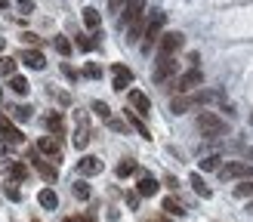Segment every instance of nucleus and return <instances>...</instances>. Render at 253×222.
<instances>
[{
  "mask_svg": "<svg viewBox=\"0 0 253 222\" xmlns=\"http://www.w3.org/2000/svg\"><path fill=\"white\" fill-rule=\"evenodd\" d=\"M71 142H74V148H86V145H90V127H86L84 117H78V127H74Z\"/></svg>",
  "mask_w": 253,
  "mask_h": 222,
  "instance_id": "obj_17",
  "label": "nucleus"
},
{
  "mask_svg": "<svg viewBox=\"0 0 253 222\" xmlns=\"http://www.w3.org/2000/svg\"><path fill=\"white\" fill-rule=\"evenodd\" d=\"M105 123H108V130H115V133H126V130H130V123H126V120H115V117H111Z\"/></svg>",
  "mask_w": 253,
  "mask_h": 222,
  "instance_id": "obj_34",
  "label": "nucleus"
},
{
  "mask_svg": "<svg viewBox=\"0 0 253 222\" xmlns=\"http://www.w3.org/2000/svg\"><path fill=\"white\" fill-rule=\"evenodd\" d=\"M9 90L16 93V96H28V90H31V86H28V80H25V77H19V74H12V77H9Z\"/></svg>",
  "mask_w": 253,
  "mask_h": 222,
  "instance_id": "obj_24",
  "label": "nucleus"
},
{
  "mask_svg": "<svg viewBox=\"0 0 253 222\" xmlns=\"http://www.w3.org/2000/svg\"><path fill=\"white\" fill-rule=\"evenodd\" d=\"M6 197L9 201H22V191L16 188V185H6Z\"/></svg>",
  "mask_w": 253,
  "mask_h": 222,
  "instance_id": "obj_38",
  "label": "nucleus"
},
{
  "mask_svg": "<svg viewBox=\"0 0 253 222\" xmlns=\"http://www.w3.org/2000/svg\"><path fill=\"white\" fill-rule=\"evenodd\" d=\"M81 222H96V219H93V216H86V219H81Z\"/></svg>",
  "mask_w": 253,
  "mask_h": 222,
  "instance_id": "obj_45",
  "label": "nucleus"
},
{
  "mask_svg": "<svg viewBox=\"0 0 253 222\" xmlns=\"http://www.w3.org/2000/svg\"><path fill=\"white\" fill-rule=\"evenodd\" d=\"M192 188H195L201 197H210V194H213V191H210V185L201 179V173H192Z\"/></svg>",
  "mask_w": 253,
  "mask_h": 222,
  "instance_id": "obj_26",
  "label": "nucleus"
},
{
  "mask_svg": "<svg viewBox=\"0 0 253 222\" xmlns=\"http://www.w3.org/2000/svg\"><path fill=\"white\" fill-rule=\"evenodd\" d=\"M3 170H6V176L12 182H25V179H28V164H22V160H6Z\"/></svg>",
  "mask_w": 253,
  "mask_h": 222,
  "instance_id": "obj_12",
  "label": "nucleus"
},
{
  "mask_svg": "<svg viewBox=\"0 0 253 222\" xmlns=\"http://www.w3.org/2000/svg\"><path fill=\"white\" fill-rule=\"evenodd\" d=\"M0 53H3V37H0Z\"/></svg>",
  "mask_w": 253,
  "mask_h": 222,
  "instance_id": "obj_46",
  "label": "nucleus"
},
{
  "mask_svg": "<svg viewBox=\"0 0 253 222\" xmlns=\"http://www.w3.org/2000/svg\"><path fill=\"white\" fill-rule=\"evenodd\" d=\"M126 204H130V207H136V204H139V191H133V194H126Z\"/></svg>",
  "mask_w": 253,
  "mask_h": 222,
  "instance_id": "obj_42",
  "label": "nucleus"
},
{
  "mask_svg": "<svg viewBox=\"0 0 253 222\" xmlns=\"http://www.w3.org/2000/svg\"><path fill=\"white\" fill-rule=\"evenodd\" d=\"M250 157H253V148H250Z\"/></svg>",
  "mask_w": 253,
  "mask_h": 222,
  "instance_id": "obj_48",
  "label": "nucleus"
},
{
  "mask_svg": "<svg viewBox=\"0 0 253 222\" xmlns=\"http://www.w3.org/2000/svg\"><path fill=\"white\" fill-rule=\"evenodd\" d=\"M9 117L19 120V123H22V120H31V108H28V105H12V108H9Z\"/></svg>",
  "mask_w": 253,
  "mask_h": 222,
  "instance_id": "obj_27",
  "label": "nucleus"
},
{
  "mask_svg": "<svg viewBox=\"0 0 253 222\" xmlns=\"http://www.w3.org/2000/svg\"><path fill=\"white\" fill-rule=\"evenodd\" d=\"M56 49H59V56H71V40H68V37H56Z\"/></svg>",
  "mask_w": 253,
  "mask_h": 222,
  "instance_id": "obj_32",
  "label": "nucleus"
},
{
  "mask_svg": "<svg viewBox=\"0 0 253 222\" xmlns=\"http://www.w3.org/2000/svg\"><path fill=\"white\" fill-rule=\"evenodd\" d=\"M145 12V3L142 0H126V6H124V19H121V25H130V22H136L139 16Z\"/></svg>",
  "mask_w": 253,
  "mask_h": 222,
  "instance_id": "obj_16",
  "label": "nucleus"
},
{
  "mask_svg": "<svg viewBox=\"0 0 253 222\" xmlns=\"http://www.w3.org/2000/svg\"><path fill=\"white\" fill-rule=\"evenodd\" d=\"M62 71H65V77H68V80H78V71H74L71 65H62Z\"/></svg>",
  "mask_w": 253,
  "mask_h": 222,
  "instance_id": "obj_40",
  "label": "nucleus"
},
{
  "mask_svg": "<svg viewBox=\"0 0 253 222\" xmlns=\"http://www.w3.org/2000/svg\"><path fill=\"white\" fill-rule=\"evenodd\" d=\"M235 194H238V197H253V179H244V182L235 188Z\"/></svg>",
  "mask_w": 253,
  "mask_h": 222,
  "instance_id": "obj_31",
  "label": "nucleus"
},
{
  "mask_svg": "<svg viewBox=\"0 0 253 222\" xmlns=\"http://www.w3.org/2000/svg\"><path fill=\"white\" fill-rule=\"evenodd\" d=\"M126 99H130V105L139 111V114H151V99L145 93H139V90H130L126 93Z\"/></svg>",
  "mask_w": 253,
  "mask_h": 222,
  "instance_id": "obj_15",
  "label": "nucleus"
},
{
  "mask_svg": "<svg viewBox=\"0 0 253 222\" xmlns=\"http://www.w3.org/2000/svg\"><path fill=\"white\" fill-rule=\"evenodd\" d=\"M250 123H253V117H250Z\"/></svg>",
  "mask_w": 253,
  "mask_h": 222,
  "instance_id": "obj_51",
  "label": "nucleus"
},
{
  "mask_svg": "<svg viewBox=\"0 0 253 222\" xmlns=\"http://www.w3.org/2000/svg\"><path fill=\"white\" fill-rule=\"evenodd\" d=\"M133 173H136V160H121V164H118V176L121 179L133 176Z\"/></svg>",
  "mask_w": 253,
  "mask_h": 222,
  "instance_id": "obj_30",
  "label": "nucleus"
},
{
  "mask_svg": "<svg viewBox=\"0 0 253 222\" xmlns=\"http://www.w3.org/2000/svg\"><path fill=\"white\" fill-rule=\"evenodd\" d=\"M37 151H41V154H49V157H59V154H62L59 136H43V139L37 142Z\"/></svg>",
  "mask_w": 253,
  "mask_h": 222,
  "instance_id": "obj_13",
  "label": "nucleus"
},
{
  "mask_svg": "<svg viewBox=\"0 0 253 222\" xmlns=\"http://www.w3.org/2000/svg\"><path fill=\"white\" fill-rule=\"evenodd\" d=\"M124 3H126V0H108V9H111V12H121Z\"/></svg>",
  "mask_w": 253,
  "mask_h": 222,
  "instance_id": "obj_39",
  "label": "nucleus"
},
{
  "mask_svg": "<svg viewBox=\"0 0 253 222\" xmlns=\"http://www.w3.org/2000/svg\"><path fill=\"white\" fill-rule=\"evenodd\" d=\"M37 201H41V207H46V210H56V207H59V194H56L53 188H41Z\"/></svg>",
  "mask_w": 253,
  "mask_h": 222,
  "instance_id": "obj_20",
  "label": "nucleus"
},
{
  "mask_svg": "<svg viewBox=\"0 0 253 222\" xmlns=\"http://www.w3.org/2000/svg\"><path fill=\"white\" fill-rule=\"evenodd\" d=\"M142 31H145V22H142V16H139L136 22H130V25H126V43H136Z\"/></svg>",
  "mask_w": 253,
  "mask_h": 222,
  "instance_id": "obj_22",
  "label": "nucleus"
},
{
  "mask_svg": "<svg viewBox=\"0 0 253 222\" xmlns=\"http://www.w3.org/2000/svg\"><path fill=\"white\" fill-rule=\"evenodd\" d=\"M164 22H167V12H151V19L145 22V43H142V49H151L158 40H161V28H164Z\"/></svg>",
  "mask_w": 253,
  "mask_h": 222,
  "instance_id": "obj_3",
  "label": "nucleus"
},
{
  "mask_svg": "<svg viewBox=\"0 0 253 222\" xmlns=\"http://www.w3.org/2000/svg\"><path fill=\"white\" fill-rule=\"evenodd\" d=\"M78 46H81V49H86V53H90V49L96 46V40H93L90 34H81V37H78Z\"/></svg>",
  "mask_w": 253,
  "mask_h": 222,
  "instance_id": "obj_36",
  "label": "nucleus"
},
{
  "mask_svg": "<svg viewBox=\"0 0 253 222\" xmlns=\"http://www.w3.org/2000/svg\"><path fill=\"white\" fill-rule=\"evenodd\" d=\"M22 62H25L31 71H41V68L46 65V59H43L41 49H28V46H25V53H22Z\"/></svg>",
  "mask_w": 253,
  "mask_h": 222,
  "instance_id": "obj_18",
  "label": "nucleus"
},
{
  "mask_svg": "<svg viewBox=\"0 0 253 222\" xmlns=\"http://www.w3.org/2000/svg\"><path fill=\"white\" fill-rule=\"evenodd\" d=\"M31 222H41V219H31Z\"/></svg>",
  "mask_w": 253,
  "mask_h": 222,
  "instance_id": "obj_49",
  "label": "nucleus"
},
{
  "mask_svg": "<svg viewBox=\"0 0 253 222\" xmlns=\"http://www.w3.org/2000/svg\"><path fill=\"white\" fill-rule=\"evenodd\" d=\"M185 43V37L179 31H167V34H161V40H158V49H161V56H173L176 49H179Z\"/></svg>",
  "mask_w": 253,
  "mask_h": 222,
  "instance_id": "obj_7",
  "label": "nucleus"
},
{
  "mask_svg": "<svg viewBox=\"0 0 253 222\" xmlns=\"http://www.w3.org/2000/svg\"><path fill=\"white\" fill-rule=\"evenodd\" d=\"M136 191H139V197H155L161 191V182L155 176H142V179L136 182Z\"/></svg>",
  "mask_w": 253,
  "mask_h": 222,
  "instance_id": "obj_14",
  "label": "nucleus"
},
{
  "mask_svg": "<svg viewBox=\"0 0 253 222\" xmlns=\"http://www.w3.org/2000/svg\"><path fill=\"white\" fill-rule=\"evenodd\" d=\"M84 25H86L90 31H96L99 25H102V16H99L96 6H86V9H84Z\"/></svg>",
  "mask_w": 253,
  "mask_h": 222,
  "instance_id": "obj_21",
  "label": "nucleus"
},
{
  "mask_svg": "<svg viewBox=\"0 0 253 222\" xmlns=\"http://www.w3.org/2000/svg\"><path fill=\"white\" fill-rule=\"evenodd\" d=\"M173 74H176V62H173V56H161L155 74H151V77H155V83H167Z\"/></svg>",
  "mask_w": 253,
  "mask_h": 222,
  "instance_id": "obj_10",
  "label": "nucleus"
},
{
  "mask_svg": "<svg viewBox=\"0 0 253 222\" xmlns=\"http://www.w3.org/2000/svg\"><path fill=\"white\" fill-rule=\"evenodd\" d=\"M25 160H31V167L41 173V176L46 179V182H56L59 179V170H56V164H49V160H43L41 157V151H28L25 154Z\"/></svg>",
  "mask_w": 253,
  "mask_h": 222,
  "instance_id": "obj_5",
  "label": "nucleus"
},
{
  "mask_svg": "<svg viewBox=\"0 0 253 222\" xmlns=\"http://www.w3.org/2000/svg\"><path fill=\"white\" fill-rule=\"evenodd\" d=\"M22 3H28V0H22Z\"/></svg>",
  "mask_w": 253,
  "mask_h": 222,
  "instance_id": "obj_50",
  "label": "nucleus"
},
{
  "mask_svg": "<svg viewBox=\"0 0 253 222\" xmlns=\"http://www.w3.org/2000/svg\"><path fill=\"white\" fill-rule=\"evenodd\" d=\"M93 111H96V117H102V120H111V108L105 102H93Z\"/></svg>",
  "mask_w": 253,
  "mask_h": 222,
  "instance_id": "obj_33",
  "label": "nucleus"
},
{
  "mask_svg": "<svg viewBox=\"0 0 253 222\" xmlns=\"http://www.w3.org/2000/svg\"><path fill=\"white\" fill-rule=\"evenodd\" d=\"M102 157H96V154H86V157H81L78 160V173L81 176H96V173H102Z\"/></svg>",
  "mask_w": 253,
  "mask_h": 222,
  "instance_id": "obj_11",
  "label": "nucleus"
},
{
  "mask_svg": "<svg viewBox=\"0 0 253 222\" xmlns=\"http://www.w3.org/2000/svg\"><path fill=\"white\" fill-rule=\"evenodd\" d=\"M219 179H253V167L247 160H229L219 164Z\"/></svg>",
  "mask_w": 253,
  "mask_h": 222,
  "instance_id": "obj_4",
  "label": "nucleus"
},
{
  "mask_svg": "<svg viewBox=\"0 0 253 222\" xmlns=\"http://www.w3.org/2000/svg\"><path fill=\"white\" fill-rule=\"evenodd\" d=\"M222 93L219 90H195V93H185L179 99H173L170 102V111L173 114H185V111H192V108H204L210 102H219Z\"/></svg>",
  "mask_w": 253,
  "mask_h": 222,
  "instance_id": "obj_1",
  "label": "nucleus"
},
{
  "mask_svg": "<svg viewBox=\"0 0 253 222\" xmlns=\"http://www.w3.org/2000/svg\"><path fill=\"white\" fill-rule=\"evenodd\" d=\"M198 130H201V136H207V139H216V136L225 133V120L216 114V111H201Z\"/></svg>",
  "mask_w": 253,
  "mask_h": 222,
  "instance_id": "obj_2",
  "label": "nucleus"
},
{
  "mask_svg": "<svg viewBox=\"0 0 253 222\" xmlns=\"http://www.w3.org/2000/svg\"><path fill=\"white\" fill-rule=\"evenodd\" d=\"M201 170H219V157H216V154L204 157V160H201Z\"/></svg>",
  "mask_w": 253,
  "mask_h": 222,
  "instance_id": "obj_35",
  "label": "nucleus"
},
{
  "mask_svg": "<svg viewBox=\"0 0 253 222\" xmlns=\"http://www.w3.org/2000/svg\"><path fill=\"white\" fill-rule=\"evenodd\" d=\"M0 136L9 142V145H19V142H25V136H22V130L12 123V117L9 114H0Z\"/></svg>",
  "mask_w": 253,
  "mask_h": 222,
  "instance_id": "obj_8",
  "label": "nucleus"
},
{
  "mask_svg": "<svg viewBox=\"0 0 253 222\" xmlns=\"http://www.w3.org/2000/svg\"><path fill=\"white\" fill-rule=\"evenodd\" d=\"M6 151H9V142H6V139H0V157H6Z\"/></svg>",
  "mask_w": 253,
  "mask_h": 222,
  "instance_id": "obj_43",
  "label": "nucleus"
},
{
  "mask_svg": "<svg viewBox=\"0 0 253 222\" xmlns=\"http://www.w3.org/2000/svg\"><path fill=\"white\" fill-rule=\"evenodd\" d=\"M46 130L53 133V136H62V130H65V120H62L59 111H49V114H46Z\"/></svg>",
  "mask_w": 253,
  "mask_h": 222,
  "instance_id": "obj_19",
  "label": "nucleus"
},
{
  "mask_svg": "<svg viewBox=\"0 0 253 222\" xmlns=\"http://www.w3.org/2000/svg\"><path fill=\"white\" fill-rule=\"evenodd\" d=\"M201 80H204L201 68H192V71H185V74H179V77L173 80V90L176 93H192L195 86H201Z\"/></svg>",
  "mask_w": 253,
  "mask_h": 222,
  "instance_id": "obj_6",
  "label": "nucleus"
},
{
  "mask_svg": "<svg viewBox=\"0 0 253 222\" xmlns=\"http://www.w3.org/2000/svg\"><path fill=\"white\" fill-rule=\"evenodd\" d=\"M12 74H16V59L0 56V77H12Z\"/></svg>",
  "mask_w": 253,
  "mask_h": 222,
  "instance_id": "obj_28",
  "label": "nucleus"
},
{
  "mask_svg": "<svg viewBox=\"0 0 253 222\" xmlns=\"http://www.w3.org/2000/svg\"><path fill=\"white\" fill-rule=\"evenodd\" d=\"M124 117H126V123H130V127H136V130H139V136H145V139H151V130H148V127H145V123L139 120L136 114H133V111H124Z\"/></svg>",
  "mask_w": 253,
  "mask_h": 222,
  "instance_id": "obj_25",
  "label": "nucleus"
},
{
  "mask_svg": "<svg viewBox=\"0 0 253 222\" xmlns=\"http://www.w3.org/2000/svg\"><path fill=\"white\" fill-rule=\"evenodd\" d=\"M84 74H86V77H93V80H96V77H102V68H99V65H93V62H90V65L84 68Z\"/></svg>",
  "mask_w": 253,
  "mask_h": 222,
  "instance_id": "obj_37",
  "label": "nucleus"
},
{
  "mask_svg": "<svg viewBox=\"0 0 253 222\" xmlns=\"http://www.w3.org/2000/svg\"><path fill=\"white\" fill-rule=\"evenodd\" d=\"M111 74H115V80H111V90H115V93H124L126 86L133 83V71L126 68V65H121V62H118V65H111Z\"/></svg>",
  "mask_w": 253,
  "mask_h": 222,
  "instance_id": "obj_9",
  "label": "nucleus"
},
{
  "mask_svg": "<svg viewBox=\"0 0 253 222\" xmlns=\"http://www.w3.org/2000/svg\"><path fill=\"white\" fill-rule=\"evenodd\" d=\"M164 210H167V213H173V216H185V207L176 201V197H164Z\"/></svg>",
  "mask_w": 253,
  "mask_h": 222,
  "instance_id": "obj_29",
  "label": "nucleus"
},
{
  "mask_svg": "<svg viewBox=\"0 0 253 222\" xmlns=\"http://www.w3.org/2000/svg\"><path fill=\"white\" fill-rule=\"evenodd\" d=\"M22 37H25V46H28V43H37V40H41V37H37V34H31V31H28V34H22Z\"/></svg>",
  "mask_w": 253,
  "mask_h": 222,
  "instance_id": "obj_41",
  "label": "nucleus"
},
{
  "mask_svg": "<svg viewBox=\"0 0 253 222\" xmlns=\"http://www.w3.org/2000/svg\"><path fill=\"white\" fill-rule=\"evenodd\" d=\"M65 222H81V219H74V216H71V219H65Z\"/></svg>",
  "mask_w": 253,
  "mask_h": 222,
  "instance_id": "obj_47",
  "label": "nucleus"
},
{
  "mask_svg": "<svg viewBox=\"0 0 253 222\" xmlns=\"http://www.w3.org/2000/svg\"><path fill=\"white\" fill-rule=\"evenodd\" d=\"M71 194L78 197V201H90V185H86V179H74V185H71Z\"/></svg>",
  "mask_w": 253,
  "mask_h": 222,
  "instance_id": "obj_23",
  "label": "nucleus"
},
{
  "mask_svg": "<svg viewBox=\"0 0 253 222\" xmlns=\"http://www.w3.org/2000/svg\"><path fill=\"white\" fill-rule=\"evenodd\" d=\"M9 6V0H0V9H6Z\"/></svg>",
  "mask_w": 253,
  "mask_h": 222,
  "instance_id": "obj_44",
  "label": "nucleus"
}]
</instances>
